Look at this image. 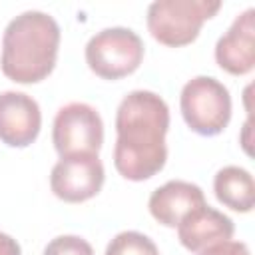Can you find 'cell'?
<instances>
[{"label":"cell","instance_id":"obj_2","mask_svg":"<svg viewBox=\"0 0 255 255\" xmlns=\"http://www.w3.org/2000/svg\"><path fill=\"white\" fill-rule=\"evenodd\" d=\"M60 26L40 10H26L12 18L2 36L0 68L16 84L46 80L58 60Z\"/></svg>","mask_w":255,"mask_h":255},{"label":"cell","instance_id":"obj_10","mask_svg":"<svg viewBox=\"0 0 255 255\" xmlns=\"http://www.w3.org/2000/svg\"><path fill=\"white\" fill-rule=\"evenodd\" d=\"M233 231L235 225L231 217L207 203L191 209L177 223V239L191 253H199L213 243L231 239Z\"/></svg>","mask_w":255,"mask_h":255},{"label":"cell","instance_id":"obj_8","mask_svg":"<svg viewBox=\"0 0 255 255\" xmlns=\"http://www.w3.org/2000/svg\"><path fill=\"white\" fill-rule=\"evenodd\" d=\"M42 128V112L38 102L24 94L0 92V141L8 147H28L36 141Z\"/></svg>","mask_w":255,"mask_h":255},{"label":"cell","instance_id":"obj_1","mask_svg":"<svg viewBox=\"0 0 255 255\" xmlns=\"http://www.w3.org/2000/svg\"><path fill=\"white\" fill-rule=\"evenodd\" d=\"M167 129L165 100L149 90L129 92L116 112L114 165L118 173L129 181H143L159 173L167 161Z\"/></svg>","mask_w":255,"mask_h":255},{"label":"cell","instance_id":"obj_3","mask_svg":"<svg viewBox=\"0 0 255 255\" xmlns=\"http://www.w3.org/2000/svg\"><path fill=\"white\" fill-rule=\"evenodd\" d=\"M221 8L219 0H155L147 6V30L163 46L179 48L191 44L205 20Z\"/></svg>","mask_w":255,"mask_h":255},{"label":"cell","instance_id":"obj_16","mask_svg":"<svg viewBox=\"0 0 255 255\" xmlns=\"http://www.w3.org/2000/svg\"><path fill=\"white\" fill-rule=\"evenodd\" d=\"M0 255H22L20 243L2 231H0Z\"/></svg>","mask_w":255,"mask_h":255},{"label":"cell","instance_id":"obj_6","mask_svg":"<svg viewBox=\"0 0 255 255\" xmlns=\"http://www.w3.org/2000/svg\"><path fill=\"white\" fill-rule=\"evenodd\" d=\"M52 141L60 157L98 153L104 143V122L98 110L84 102L60 108L52 126Z\"/></svg>","mask_w":255,"mask_h":255},{"label":"cell","instance_id":"obj_13","mask_svg":"<svg viewBox=\"0 0 255 255\" xmlns=\"http://www.w3.org/2000/svg\"><path fill=\"white\" fill-rule=\"evenodd\" d=\"M106 255H159V249L139 231H122L108 243Z\"/></svg>","mask_w":255,"mask_h":255},{"label":"cell","instance_id":"obj_5","mask_svg":"<svg viewBox=\"0 0 255 255\" xmlns=\"http://www.w3.org/2000/svg\"><path fill=\"white\" fill-rule=\"evenodd\" d=\"M143 42L124 26L104 28L86 44V64L102 80H120L133 74L143 60Z\"/></svg>","mask_w":255,"mask_h":255},{"label":"cell","instance_id":"obj_7","mask_svg":"<svg viewBox=\"0 0 255 255\" xmlns=\"http://www.w3.org/2000/svg\"><path fill=\"white\" fill-rule=\"evenodd\" d=\"M104 179L106 171L98 153H76L60 157L52 167L50 189L66 203H82L100 193Z\"/></svg>","mask_w":255,"mask_h":255},{"label":"cell","instance_id":"obj_4","mask_svg":"<svg viewBox=\"0 0 255 255\" xmlns=\"http://www.w3.org/2000/svg\"><path fill=\"white\" fill-rule=\"evenodd\" d=\"M179 108L187 128L207 137L221 133L231 120L229 90L211 76L191 78L181 90Z\"/></svg>","mask_w":255,"mask_h":255},{"label":"cell","instance_id":"obj_9","mask_svg":"<svg viewBox=\"0 0 255 255\" xmlns=\"http://www.w3.org/2000/svg\"><path fill=\"white\" fill-rule=\"evenodd\" d=\"M215 62L231 76H245L255 68V10H243L215 44Z\"/></svg>","mask_w":255,"mask_h":255},{"label":"cell","instance_id":"obj_14","mask_svg":"<svg viewBox=\"0 0 255 255\" xmlns=\"http://www.w3.org/2000/svg\"><path fill=\"white\" fill-rule=\"evenodd\" d=\"M42 255H94V249L80 235H58L44 247Z\"/></svg>","mask_w":255,"mask_h":255},{"label":"cell","instance_id":"obj_12","mask_svg":"<svg viewBox=\"0 0 255 255\" xmlns=\"http://www.w3.org/2000/svg\"><path fill=\"white\" fill-rule=\"evenodd\" d=\"M213 191L217 201L233 211L249 213L255 205L253 175L239 165L221 167L213 177Z\"/></svg>","mask_w":255,"mask_h":255},{"label":"cell","instance_id":"obj_15","mask_svg":"<svg viewBox=\"0 0 255 255\" xmlns=\"http://www.w3.org/2000/svg\"><path fill=\"white\" fill-rule=\"evenodd\" d=\"M199 255H251V253L243 241L227 239V241H219V243L205 247L203 251H199Z\"/></svg>","mask_w":255,"mask_h":255},{"label":"cell","instance_id":"obj_11","mask_svg":"<svg viewBox=\"0 0 255 255\" xmlns=\"http://www.w3.org/2000/svg\"><path fill=\"white\" fill-rule=\"evenodd\" d=\"M205 203L203 189L191 181L171 179L153 189L147 201L151 217L163 227H177V223L195 207Z\"/></svg>","mask_w":255,"mask_h":255}]
</instances>
